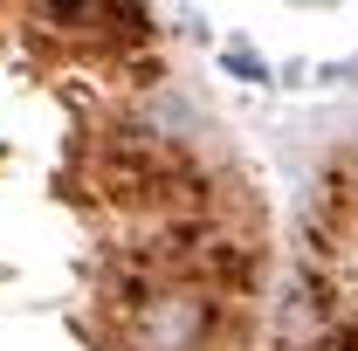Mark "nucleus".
<instances>
[{"mask_svg": "<svg viewBox=\"0 0 358 351\" xmlns=\"http://www.w3.org/2000/svg\"><path fill=\"white\" fill-rule=\"evenodd\" d=\"M207 331V303L200 296H152L138 303V345L145 351H193Z\"/></svg>", "mask_w": 358, "mask_h": 351, "instance_id": "nucleus-1", "label": "nucleus"}]
</instances>
